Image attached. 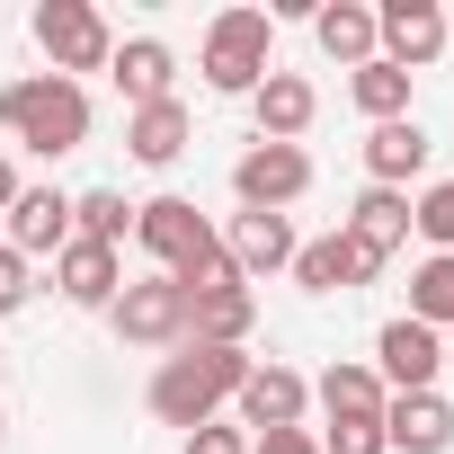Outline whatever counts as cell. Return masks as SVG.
<instances>
[{
    "mask_svg": "<svg viewBox=\"0 0 454 454\" xmlns=\"http://www.w3.org/2000/svg\"><path fill=\"white\" fill-rule=\"evenodd\" d=\"M250 365H259L250 348H196V339H187V348L160 356V374H152V419H160V427H187V436L214 427V410L250 383Z\"/></svg>",
    "mask_w": 454,
    "mask_h": 454,
    "instance_id": "6da1fadb",
    "label": "cell"
},
{
    "mask_svg": "<svg viewBox=\"0 0 454 454\" xmlns=\"http://www.w3.org/2000/svg\"><path fill=\"white\" fill-rule=\"evenodd\" d=\"M0 125H10L27 152L63 160V152L90 143V90H81V81H54V72H27V81L0 90Z\"/></svg>",
    "mask_w": 454,
    "mask_h": 454,
    "instance_id": "7a4b0ae2",
    "label": "cell"
},
{
    "mask_svg": "<svg viewBox=\"0 0 454 454\" xmlns=\"http://www.w3.org/2000/svg\"><path fill=\"white\" fill-rule=\"evenodd\" d=\"M196 72H205V90H223V98H250V90L277 72V19H268V10H223V19L205 27Z\"/></svg>",
    "mask_w": 454,
    "mask_h": 454,
    "instance_id": "3957f363",
    "label": "cell"
},
{
    "mask_svg": "<svg viewBox=\"0 0 454 454\" xmlns=\"http://www.w3.org/2000/svg\"><path fill=\"white\" fill-rule=\"evenodd\" d=\"M36 45H45L54 81L107 72V54H116V36H107V19L90 10V0H36Z\"/></svg>",
    "mask_w": 454,
    "mask_h": 454,
    "instance_id": "277c9868",
    "label": "cell"
},
{
    "mask_svg": "<svg viewBox=\"0 0 454 454\" xmlns=\"http://www.w3.org/2000/svg\"><path fill=\"white\" fill-rule=\"evenodd\" d=\"M303 187H312V152H303V143H250V152L232 160L241 214H286Z\"/></svg>",
    "mask_w": 454,
    "mask_h": 454,
    "instance_id": "5b68a950",
    "label": "cell"
},
{
    "mask_svg": "<svg viewBox=\"0 0 454 454\" xmlns=\"http://www.w3.org/2000/svg\"><path fill=\"white\" fill-rule=\"evenodd\" d=\"M107 321H116V339H125V348H187V294H178L169 277L125 286V294L107 303Z\"/></svg>",
    "mask_w": 454,
    "mask_h": 454,
    "instance_id": "8992f818",
    "label": "cell"
},
{
    "mask_svg": "<svg viewBox=\"0 0 454 454\" xmlns=\"http://www.w3.org/2000/svg\"><path fill=\"white\" fill-rule=\"evenodd\" d=\"M436 365H445V339L427 330V321H383V339H374V374H383V392H436Z\"/></svg>",
    "mask_w": 454,
    "mask_h": 454,
    "instance_id": "52a82bcc",
    "label": "cell"
},
{
    "mask_svg": "<svg viewBox=\"0 0 454 454\" xmlns=\"http://www.w3.org/2000/svg\"><path fill=\"white\" fill-rule=\"evenodd\" d=\"M134 241L160 259V277H178V268L214 241V223H205L187 196H152V205H134Z\"/></svg>",
    "mask_w": 454,
    "mask_h": 454,
    "instance_id": "ba28073f",
    "label": "cell"
},
{
    "mask_svg": "<svg viewBox=\"0 0 454 454\" xmlns=\"http://www.w3.org/2000/svg\"><path fill=\"white\" fill-rule=\"evenodd\" d=\"M374 36H383V63L427 72V63L445 54V10H436V0H383V10H374Z\"/></svg>",
    "mask_w": 454,
    "mask_h": 454,
    "instance_id": "9c48e42d",
    "label": "cell"
},
{
    "mask_svg": "<svg viewBox=\"0 0 454 454\" xmlns=\"http://www.w3.org/2000/svg\"><path fill=\"white\" fill-rule=\"evenodd\" d=\"M294 223L286 214H232V232H223V259H232V277L250 286V277H277V268H294Z\"/></svg>",
    "mask_w": 454,
    "mask_h": 454,
    "instance_id": "30bf717a",
    "label": "cell"
},
{
    "mask_svg": "<svg viewBox=\"0 0 454 454\" xmlns=\"http://www.w3.org/2000/svg\"><path fill=\"white\" fill-rule=\"evenodd\" d=\"M107 81L125 90V116H134V107H160V98H178V54H169L160 36H125V45L107 54Z\"/></svg>",
    "mask_w": 454,
    "mask_h": 454,
    "instance_id": "8fae6325",
    "label": "cell"
},
{
    "mask_svg": "<svg viewBox=\"0 0 454 454\" xmlns=\"http://www.w3.org/2000/svg\"><path fill=\"white\" fill-rule=\"evenodd\" d=\"M427 160H436V134H427L419 116H392V125L365 134V178H374V187H401V196H410V178H427Z\"/></svg>",
    "mask_w": 454,
    "mask_h": 454,
    "instance_id": "7c38bea8",
    "label": "cell"
},
{
    "mask_svg": "<svg viewBox=\"0 0 454 454\" xmlns=\"http://www.w3.org/2000/svg\"><path fill=\"white\" fill-rule=\"evenodd\" d=\"M374 277H383V259H365L348 232H321V241L294 250V286H303V294H356V286H374Z\"/></svg>",
    "mask_w": 454,
    "mask_h": 454,
    "instance_id": "4fadbf2b",
    "label": "cell"
},
{
    "mask_svg": "<svg viewBox=\"0 0 454 454\" xmlns=\"http://www.w3.org/2000/svg\"><path fill=\"white\" fill-rule=\"evenodd\" d=\"M232 410H241V427H303V410H312V383L294 374V365H250V383L232 392Z\"/></svg>",
    "mask_w": 454,
    "mask_h": 454,
    "instance_id": "5bb4252c",
    "label": "cell"
},
{
    "mask_svg": "<svg viewBox=\"0 0 454 454\" xmlns=\"http://www.w3.org/2000/svg\"><path fill=\"white\" fill-rule=\"evenodd\" d=\"M383 445L392 454H445L454 445V401L445 392H392L383 401Z\"/></svg>",
    "mask_w": 454,
    "mask_h": 454,
    "instance_id": "9a60e30c",
    "label": "cell"
},
{
    "mask_svg": "<svg viewBox=\"0 0 454 454\" xmlns=\"http://www.w3.org/2000/svg\"><path fill=\"white\" fill-rule=\"evenodd\" d=\"M10 250H19V259H63V250H72V196H63V187H19V205H10Z\"/></svg>",
    "mask_w": 454,
    "mask_h": 454,
    "instance_id": "2e32d148",
    "label": "cell"
},
{
    "mask_svg": "<svg viewBox=\"0 0 454 454\" xmlns=\"http://www.w3.org/2000/svg\"><path fill=\"white\" fill-rule=\"evenodd\" d=\"M250 330H259V294H250V286L187 294V339H196V348H250Z\"/></svg>",
    "mask_w": 454,
    "mask_h": 454,
    "instance_id": "e0dca14e",
    "label": "cell"
},
{
    "mask_svg": "<svg viewBox=\"0 0 454 454\" xmlns=\"http://www.w3.org/2000/svg\"><path fill=\"white\" fill-rule=\"evenodd\" d=\"M250 107H259V143H294V134H312V116H321V98H312L303 72H268V81L250 90Z\"/></svg>",
    "mask_w": 454,
    "mask_h": 454,
    "instance_id": "ac0fdd59",
    "label": "cell"
},
{
    "mask_svg": "<svg viewBox=\"0 0 454 454\" xmlns=\"http://www.w3.org/2000/svg\"><path fill=\"white\" fill-rule=\"evenodd\" d=\"M54 286H63V303H81V312H107V303L125 294V268H116V250H98V241H72V250L54 259Z\"/></svg>",
    "mask_w": 454,
    "mask_h": 454,
    "instance_id": "d6986e66",
    "label": "cell"
},
{
    "mask_svg": "<svg viewBox=\"0 0 454 454\" xmlns=\"http://www.w3.org/2000/svg\"><path fill=\"white\" fill-rule=\"evenodd\" d=\"M339 232H348L365 259H392V250L410 241V196H401V187H365V196L348 205V223H339Z\"/></svg>",
    "mask_w": 454,
    "mask_h": 454,
    "instance_id": "ffe728a7",
    "label": "cell"
},
{
    "mask_svg": "<svg viewBox=\"0 0 454 454\" xmlns=\"http://www.w3.org/2000/svg\"><path fill=\"white\" fill-rule=\"evenodd\" d=\"M312 36H321V54L330 63H374L383 54V36H374V10H365V0H321V10H312Z\"/></svg>",
    "mask_w": 454,
    "mask_h": 454,
    "instance_id": "44dd1931",
    "label": "cell"
},
{
    "mask_svg": "<svg viewBox=\"0 0 454 454\" xmlns=\"http://www.w3.org/2000/svg\"><path fill=\"white\" fill-rule=\"evenodd\" d=\"M187 143H196V125H187V107H178V98H160V107H134V116H125V152H134L143 169H169Z\"/></svg>",
    "mask_w": 454,
    "mask_h": 454,
    "instance_id": "7402d4cb",
    "label": "cell"
},
{
    "mask_svg": "<svg viewBox=\"0 0 454 454\" xmlns=\"http://www.w3.org/2000/svg\"><path fill=\"white\" fill-rule=\"evenodd\" d=\"M312 401H321L330 419H383V401H392V392H383V374H374V365H356V356H348V365H330V374L312 383Z\"/></svg>",
    "mask_w": 454,
    "mask_h": 454,
    "instance_id": "603a6c76",
    "label": "cell"
},
{
    "mask_svg": "<svg viewBox=\"0 0 454 454\" xmlns=\"http://www.w3.org/2000/svg\"><path fill=\"white\" fill-rule=\"evenodd\" d=\"M348 98H356V116L392 125V116H410V72L374 54V63H356V72H348Z\"/></svg>",
    "mask_w": 454,
    "mask_h": 454,
    "instance_id": "cb8c5ba5",
    "label": "cell"
},
{
    "mask_svg": "<svg viewBox=\"0 0 454 454\" xmlns=\"http://www.w3.org/2000/svg\"><path fill=\"white\" fill-rule=\"evenodd\" d=\"M134 232V205H125V187H90V196H72V241H98V250H116Z\"/></svg>",
    "mask_w": 454,
    "mask_h": 454,
    "instance_id": "d4e9b609",
    "label": "cell"
},
{
    "mask_svg": "<svg viewBox=\"0 0 454 454\" xmlns=\"http://www.w3.org/2000/svg\"><path fill=\"white\" fill-rule=\"evenodd\" d=\"M410 321H427V330L454 321V259H445V250L419 259V277H410Z\"/></svg>",
    "mask_w": 454,
    "mask_h": 454,
    "instance_id": "484cf974",
    "label": "cell"
},
{
    "mask_svg": "<svg viewBox=\"0 0 454 454\" xmlns=\"http://www.w3.org/2000/svg\"><path fill=\"white\" fill-rule=\"evenodd\" d=\"M410 232H419L427 250H445V259H454V178H427V187L410 196Z\"/></svg>",
    "mask_w": 454,
    "mask_h": 454,
    "instance_id": "4316f807",
    "label": "cell"
},
{
    "mask_svg": "<svg viewBox=\"0 0 454 454\" xmlns=\"http://www.w3.org/2000/svg\"><path fill=\"white\" fill-rule=\"evenodd\" d=\"M321 454H392V445H383V419H330Z\"/></svg>",
    "mask_w": 454,
    "mask_h": 454,
    "instance_id": "83f0119b",
    "label": "cell"
},
{
    "mask_svg": "<svg viewBox=\"0 0 454 454\" xmlns=\"http://www.w3.org/2000/svg\"><path fill=\"white\" fill-rule=\"evenodd\" d=\"M27 294H36V286H27V259H19L10 241H0V321H10V312H19Z\"/></svg>",
    "mask_w": 454,
    "mask_h": 454,
    "instance_id": "f1b7e54d",
    "label": "cell"
},
{
    "mask_svg": "<svg viewBox=\"0 0 454 454\" xmlns=\"http://www.w3.org/2000/svg\"><path fill=\"white\" fill-rule=\"evenodd\" d=\"M187 454H250V427H223V419H214V427L187 436Z\"/></svg>",
    "mask_w": 454,
    "mask_h": 454,
    "instance_id": "f546056e",
    "label": "cell"
},
{
    "mask_svg": "<svg viewBox=\"0 0 454 454\" xmlns=\"http://www.w3.org/2000/svg\"><path fill=\"white\" fill-rule=\"evenodd\" d=\"M250 454H321V436L312 427H268V436H250Z\"/></svg>",
    "mask_w": 454,
    "mask_h": 454,
    "instance_id": "4dcf8cb0",
    "label": "cell"
},
{
    "mask_svg": "<svg viewBox=\"0 0 454 454\" xmlns=\"http://www.w3.org/2000/svg\"><path fill=\"white\" fill-rule=\"evenodd\" d=\"M10 205H19V169H10V160H0V214H10Z\"/></svg>",
    "mask_w": 454,
    "mask_h": 454,
    "instance_id": "1f68e13d",
    "label": "cell"
},
{
    "mask_svg": "<svg viewBox=\"0 0 454 454\" xmlns=\"http://www.w3.org/2000/svg\"><path fill=\"white\" fill-rule=\"evenodd\" d=\"M0 427H10V419H0Z\"/></svg>",
    "mask_w": 454,
    "mask_h": 454,
    "instance_id": "d6a6232c",
    "label": "cell"
}]
</instances>
